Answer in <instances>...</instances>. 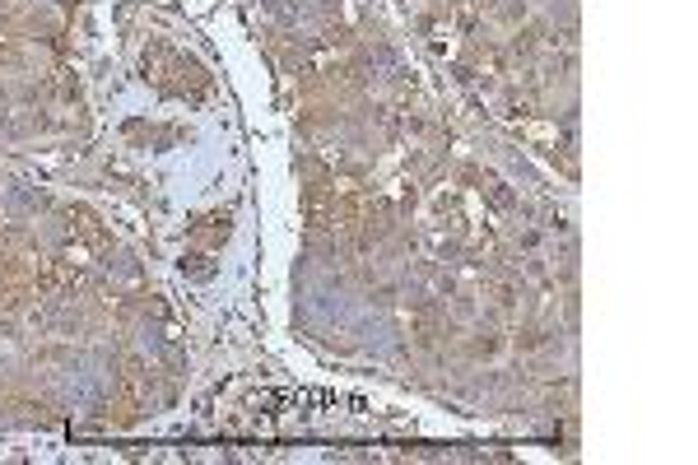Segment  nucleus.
Returning <instances> with one entry per match:
<instances>
[{
	"label": "nucleus",
	"instance_id": "obj_1",
	"mask_svg": "<svg viewBox=\"0 0 698 465\" xmlns=\"http://www.w3.org/2000/svg\"><path fill=\"white\" fill-rule=\"evenodd\" d=\"M228 238H233V215H228V210L200 215V219L191 224V243H196V247H205V251H219Z\"/></svg>",
	"mask_w": 698,
	"mask_h": 465
},
{
	"label": "nucleus",
	"instance_id": "obj_2",
	"mask_svg": "<svg viewBox=\"0 0 698 465\" xmlns=\"http://www.w3.org/2000/svg\"><path fill=\"white\" fill-rule=\"evenodd\" d=\"M183 275H191V279H215L210 251H183Z\"/></svg>",
	"mask_w": 698,
	"mask_h": 465
}]
</instances>
